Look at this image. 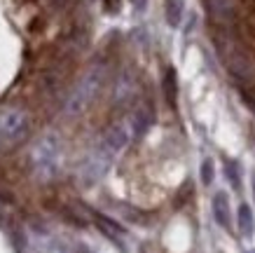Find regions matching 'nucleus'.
<instances>
[{
	"label": "nucleus",
	"instance_id": "f03ea898",
	"mask_svg": "<svg viewBox=\"0 0 255 253\" xmlns=\"http://www.w3.org/2000/svg\"><path fill=\"white\" fill-rule=\"evenodd\" d=\"M33 171L40 178H54L61 167V138L56 134H45L31 150Z\"/></svg>",
	"mask_w": 255,
	"mask_h": 253
},
{
	"label": "nucleus",
	"instance_id": "20e7f679",
	"mask_svg": "<svg viewBox=\"0 0 255 253\" xmlns=\"http://www.w3.org/2000/svg\"><path fill=\"white\" fill-rule=\"evenodd\" d=\"M31 120L26 115V110L21 108H5L0 113V136L7 141H19L28 134Z\"/></svg>",
	"mask_w": 255,
	"mask_h": 253
},
{
	"label": "nucleus",
	"instance_id": "1a4fd4ad",
	"mask_svg": "<svg viewBox=\"0 0 255 253\" xmlns=\"http://www.w3.org/2000/svg\"><path fill=\"white\" fill-rule=\"evenodd\" d=\"M150 127H152V110L147 106H138L131 115V131L136 136H143Z\"/></svg>",
	"mask_w": 255,
	"mask_h": 253
},
{
	"label": "nucleus",
	"instance_id": "39448f33",
	"mask_svg": "<svg viewBox=\"0 0 255 253\" xmlns=\"http://www.w3.org/2000/svg\"><path fill=\"white\" fill-rule=\"evenodd\" d=\"M129 138H131V127H129L127 122H117V124H113L106 134H103L101 141H103V143H106V146L117 155V153H122L124 148L129 146Z\"/></svg>",
	"mask_w": 255,
	"mask_h": 253
},
{
	"label": "nucleus",
	"instance_id": "dca6fc26",
	"mask_svg": "<svg viewBox=\"0 0 255 253\" xmlns=\"http://www.w3.org/2000/svg\"><path fill=\"white\" fill-rule=\"evenodd\" d=\"M213 174H216V171H213V160H211V157H206V160L201 162V183L211 185V183H213Z\"/></svg>",
	"mask_w": 255,
	"mask_h": 253
},
{
	"label": "nucleus",
	"instance_id": "7ed1b4c3",
	"mask_svg": "<svg viewBox=\"0 0 255 253\" xmlns=\"http://www.w3.org/2000/svg\"><path fill=\"white\" fill-rule=\"evenodd\" d=\"M113 160H115V153H113L103 141H99V143L89 150V155L85 157L82 167H80L82 183L92 185V183H96V181H101V178L108 174V169L113 167Z\"/></svg>",
	"mask_w": 255,
	"mask_h": 253
},
{
	"label": "nucleus",
	"instance_id": "f257e3e1",
	"mask_svg": "<svg viewBox=\"0 0 255 253\" xmlns=\"http://www.w3.org/2000/svg\"><path fill=\"white\" fill-rule=\"evenodd\" d=\"M103 80H106V68L96 63L92 68L87 70L85 75L80 77V82L73 87V92L70 96L66 99V106H63V113L70 117L75 115H82L87 108L92 106V101L96 99V94L101 92V87H103Z\"/></svg>",
	"mask_w": 255,
	"mask_h": 253
},
{
	"label": "nucleus",
	"instance_id": "423d86ee",
	"mask_svg": "<svg viewBox=\"0 0 255 253\" xmlns=\"http://www.w3.org/2000/svg\"><path fill=\"white\" fill-rule=\"evenodd\" d=\"M133 94H136V77H133L131 70H122L115 82L113 99H115L117 106H127V103L133 99Z\"/></svg>",
	"mask_w": 255,
	"mask_h": 253
},
{
	"label": "nucleus",
	"instance_id": "4468645a",
	"mask_svg": "<svg viewBox=\"0 0 255 253\" xmlns=\"http://www.w3.org/2000/svg\"><path fill=\"white\" fill-rule=\"evenodd\" d=\"M96 223H99V228L103 232H106V235H108V237H113L115 239V235H122V228H120V225H117V223H113V221H108V218H106V216H96Z\"/></svg>",
	"mask_w": 255,
	"mask_h": 253
},
{
	"label": "nucleus",
	"instance_id": "ddd939ff",
	"mask_svg": "<svg viewBox=\"0 0 255 253\" xmlns=\"http://www.w3.org/2000/svg\"><path fill=\"white\" fill-rule=\"evenodd\" d=\"M164 94L169 103H176V94H178V80H176V70L169 68L164 75Z\"/></svg>",
	"mask_w": 255,
	"mask_h": 253
},
{
	"label": "nucleus",
	"instance_id": "f3484780",
	"mask_svg": "<svg viewBox=\"0 0 255 253\" xmlns=\"http://www.w3.org/2000/svg\"><path fill=\"white\" fill-rule=\"evenodd\" d=\"M253 195H255V176H253Z\"/></svg>",
	"mask_w": 255,
	"mask_h": 253
},
{
	"label": "nucleus",
	"instance_id": "a211bd4d",
	"mask_svg": "<svg viewBox=\"0 0 255 253\" xmlns=\"http://www.w3.org/2000/svg\"><path fill=\"white\" fill-rule=\"evenodd\" d=\"M246 253H255V251H246Z\"/></svg>",
	"mask_w": 255,
	"mask_h": 253
},
{
	"label": "nucleus",
	"instance_id": "6e6552de",
	"mask_svg": "<svg viewBox=\"0 0 255 253\" xmlns=\"http://www.w3.org/2000/svg\"><path fill=\"white\" fill-rule=\"evenodd\" d=\"M213 218L220 228H230V200L225 192H216L213 195Z\"/></svg>",
	"mask_w": 255,
	"mask_h": 253
},
{
	"label": "nucleus",
	"instance_id": "9b49d317",
	"mask_svg": "<svg viewBox=\"0 0 255 253\" xmlns=\"http://www.w3.org/2000/svg\"><path fill=\"white\" fill-rule=\"evenodd\" d=\"M237 221H239V232L241 237L251 239L255 235V218H253V211L248 204H241L239 207V214H237Z\"/></svg>",
	"mask_w": 255,
	"mask_h": 253
},
{
	"label": "nucleus",
	"instance_id": "0eeeda50",
	"mask_svg": "<svg viewBox=\"0 0 255 253\" xmlns=\"http://www.w3.org/2000/svg\"><path fill=\"white\" fill-rule=\"evenodd\" d=\"M227 66H230V73H232L237 80H251L253 77V68H251V63L244 54L234 52L230 54V59H227Z\"/></svg>",
	"mask_w": 255,
	"mask_h": 253
},
{
	"label": "nucleus",
	"instance_id": "9d476101",
	"mask_svg": "<svg viewBox=\"0 0 255 253\" xmlns=\"http://www.w3.org/2000/svg\"><path fill=\"white\" fill-rule=\"evenodd\" d=\"M209 9L220 23H230L234 19V0H209Z\"/></svg>",
	"mask_w": 255,
	"mask_h": 253
},
{
	"label": "nucleus",
	"instance_id": "2eb2a0df",
	"mask_svg": "<svg viewBox=\"0 0 255 253\" xmlns=\"http://www.w3.org/2000/svg\"><path fill=\"white\" fill-rule=\"evenodd\" d=\"M225 176L232 183V188H239L241 185V174H239V164L237 162H225Z\"/></svg>",
	"mask_w": 255,
	"mask_h": 253
},
{
	"label": "nucleus",
	"instance_id": "f8f14e48",
	"mask_svg": "<svg viewBox=\"0 0 255 253\" xmlns=\"http://www.w3.org/2000/svg\"><path fill=\"white\" fill-rule=\"evenodd\" d=\"M183 19V0H166V21L169 26H178Z\"/></svg>",
	"mask_w": 255,
	"mask_h": 253
}]
</instances>
